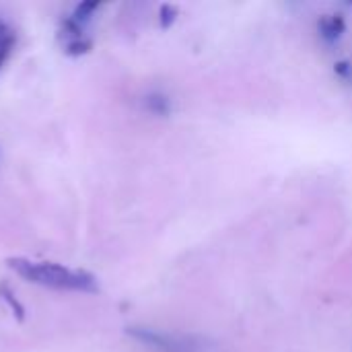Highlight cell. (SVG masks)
<instances>
[{
    "label": "cell",
    "instance_id": "5",
    "mask_svg": "<svg viewBox=\"0 0 352 352\" xmlns=\"http://www.w3.org/2000/svg\"><path fill=\"white\" fill-rule=\"evenodd\" d=\"M0 301L10 309V314H12L19 322L25 320V307L21 305V301L16 299V295L12 293V289H10L6 283H0Z\"/></svg>",
    "mask_w": 352,
    "mask_h": 352
},
{
    "label": "cell",
    "instance_id": "10",
    "mask_svg": "<svg viewBox=\"0 0 352 352\" xmlns=\"http://www.w3.org/2000/svg\"><path fill=\"white\" fill-rule=\"evenodd\" d=\"M334 74L344 80V82H352V62L351 60H340L334 64Z\"/></svg>",
    "mask_w": 352,
    "mask_h": 352
},
{
    "label": "cell",
    "instance_id": "4",
    "mask_svg": "<svg viewBox=\"0 0 352 352\" xmlns=\"http://www.w3.org/2000/svg\"><path fill=\"white\" fill-rule=\"evenodd\" d=\"M144 109L155 118H169L173 111V101L161 91H151L144 95Z\"/></svg>",
    "mask_w": 352,
    "mask_h": 352
},
{
    "label": "cell",
    "instance_id": "2",
    "mask_svg": "<svg viewBox=\"0 0 352 352\" xmlns=\"http://www.w3.org/2000/svg\"><path fill=\"white\" fill-rule=\"evenodd\" d=\"M126 334L134 338L136 342L159 352H194V346L186 342L184 338H177L167 332H159L155 328H144V326H130L126 328Z\"/></svg>",
    "mask_w": 352,
    "mask_h": 352
},
{
    "label": "cell",
    "instance_id": "7",
    "mask_svg": "<svg viewBox=\"0 0 352 352\" xmlns=\"http://www.w3.org/2000/svg\"><path fill=\"white\" fill-rule=\"evenodd\" d=\"M12 50H14V33L0 21V70L8 62Z\"/></svg>",
    "mask_w": 352,
    "mask_h": 352
},
{
    "label": "cell",
    "instance_id": "6",
    "mask_svg": "<svg viewBox=\"0 0 352 352\" xmlns=\"http://www.w3.org/2000/svg\"><path fill=\"white\" fill-rule=\"evenodd\" d=\"M99 8H101V2H97V0H87V2L76 4L74 10L70 12V16H72L76 23H80V25L87 27V23L95 16V12H97Z\"/></svg>",
    "mask_w": 352,
    "mask_h": 352
},
{
    "label": "cell",
    "instance_id": "3",
    "mask_svg": "<svg viewBox=\"0 0 352 352\" xmlns=\"http://www.w3.org/2000/svg\"><path fill=\"white\" fill-rule=\"evenodd\" d=\"M318 33L326 43H336L344 37L346 33V19L340 12L332 14H322L318 19Z\"/></svg>",
    "mask_w": 352,
    "mask_h": 352
},
{
    "label": "cell",
    "instance_id": "9",
    "mask_svg": "<svg viewBox=\"0 0 352 352\" xmlns=\"http://www.w3.org/2000/svg\"><path fill=\"white\" fill-rule=\"evenodd\" d=\"M175 19H177V6H173V4H163V6L159 8V23H161L163 29H169V27L175 23Z\"/></svg>",
    "mask_w": 352,
    "mask_h": 352
},
{
    "label": "cell",
    "instance_id": "1",
    "mask_svg": "<svg viewBox=\"0 0 352 352\" xmlns=\"http://www.w3.org/2000/svg\"><path fill=\"white\" fill-rule=\"evenodd\" d=\"M8 268L19 274L23 280L31 285H39L45 289H56V291H72V293H99V283L97 278L78 268H70L64 264L56 262H37L29 258H10L6 260Z\"/></svg>",
    "mask_w": 352,
    "mask_h": 352
},
{
    "label": "cell",
    "instance_id": "8",
    "mask_svg": "<svg viewBox=\"0 0 352 352\" xmlns=\"http://www.w3.org/2000/svg\"><path fill=\"white\" fill-rule=\"evenodd\" d=\"M62 50H64V54H68L72 58H78V56H85V54H89L93 50V39L89 35H85V37L62 43Z\"/></svg>",
    "mask_w": 352,
    "mask_h": 352
}]
</instances>
